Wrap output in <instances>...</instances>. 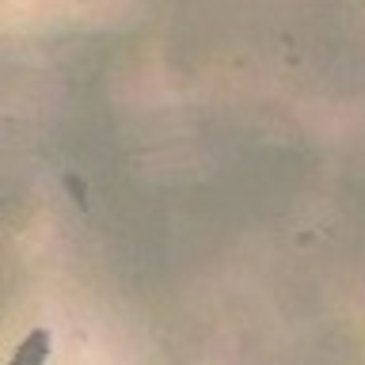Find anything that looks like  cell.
<instances>
[{
  "label": "cell",
  "instance_id": "2",
  "mask_svg": "<svg viewBox=\"0 0 365 365\" xmlns=\"http://www.w3.org/2000/svg\"><path fill=\"white\" fill-rule=\"evenodd\" d=\"M65 190L73 194V202L80 205V210H88V190H84V179H80V175H65Z\"/></svg>",
  "mask_w": 365,
  "mask_h": 365
},
{
  "label": "cell",
  "instance_id": "1",
  "mask_svg": "<svg viewBox=\"0 0 365 365\" xmlns=\"http://www.w3.org/2000/svg\"><path fill=\"white\" fill-rule=\"evenodd\" d=\"M50 354H53L50 327H34V331L23 335L19 346L11 350V361H16V365H42V361H50Z\"/></svg>",
  "mask_w": 365,
  "mask_h": 365
}]
</instances>
